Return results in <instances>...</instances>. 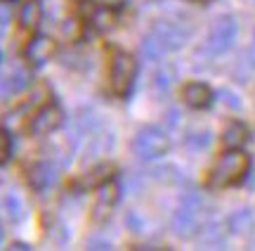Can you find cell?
<instances>
[{
	"label": "cell",
	"instance_id": "obj_1",
	"mask_svg": "<svg viewBox=\"0 0 255 251\" xmlns=\"http://www.w3.org/2000/svg\"><path fill=\"white\" fill-rule=\"evenodd\" d=\"M248 166H251L248 154H244L241 149H229V152H225V154L215 161V166L210 171L208 185L215 187V190L237 185L239 180L248 173Z\"/></svg>",
	"mask_w": 255,
	"mask_h": 251
},
{
	"label": "cell",
	"instance_id": "obj_2",
	"mask_svg": "<svg viewBox=\"0 0 255 251\" xmlns=\"http://www.w3.org/2000/svg\"><path fill=\"white\" fill-rule=\"evenodd\" d=\"M201 211H203V202L196 192L182 197V204L173 216V230L177 237H191V235L201 230Z\"/></svg>",
	"mask_w": 255,
	"mask_h": 251
},
{
	"label": "cell",
	"instance_id": "obj_3",
	"mask_svg": "<svg viewBox=\"0 0 255 251\" xmlns=\"http://www.w3.org/2000/svg\"><path fill=\"white\" fill-rule=\"evenodd\" d=\"M137 76V62L132 57L123 52V50H116L114 52V59H111V71H109V85L111 93L123 97V95L130 93V88L135 83Z\"/></svg>",
	"mask_w": 255,
	"mask_h": 251
},
{
	"label": "cell",
	"instance_id": "obj_4",
	"mask_svg": "<svg viewBox=\"0 0 255 251\" xmlns=\"http://www.w3.org/2000/svg\"><path fill=\"white\" fill-rule=\"evenodd\" d=\"M132 149H135V154L142 161H154V159L163 157L165 152H168V138H165L163 130L149 126V128H142L135 135Z\"/></svg>",
	"mask_w": 255,
	"mask_h": 251
},
{
	"label": "cell",
	"instance_id": "obj_5",
	"mask_svg": "<svg viewBox=\"0 0 255 251\" xmlns=\"http://www.w3.org/2000/svg\"><path fill=\"white\" fill-rule=\"evenodd\" d=\"M234 38H237V21H234V17H220L210 28L206 47L213 55H220V52H225V50L234 45Z\"/></svg>",
	"mask_w": 255,
	"mask_h": 251
},
{
	"label": "cell",
	"instance_id": "obj_6",
	"mask_svg": "<svg viewBox=\"0 0 255 251\" xmlns=\"http://www.w3.org/2000/svg\"><path fill=\"white\" fill-rule=\"evenodd\" d=\"M64 121V112L59 104H45V107H40L33 116V121H31V133L38 135V138H43V135H50V133H55Z\"/></svg>",
	"mask_w": 255,
	"mask_h": 251
},
{
	"label": "cell",
	"instance_id": "obj_7",
	"mask_svg": "<svg viewBox=\"0 0 255 251\" xmlns=\"http://www.w3.org/2000/svg\"><path fill=\"white\" fill-rule=\"evenodd\" d=\"M151 33L163 43L165 50H177V47H182L184 40H187V31H184L182 26L173 24V21H158V24L151 28Z\"/></svg>",
	"mask_w": 255,
	"mask_h": 251
},
{
	"label": "cell",
	"instance_id": "obj_8",
	"mask_svg": "<svg viewBox=\"0 0 255 251\" xmlns=\"http://www.w3.org/2000/svg\"><path fill=\"white\" fill-rule=\"evenodd\" d=\"M57 183V166L50 161H40L28 171V185L36 192H45L47 187H52Z\"/></svg>",
	"mask_w": 255,
	"mask_h": 251
},
{
	"label": "cell",
	"instance_id": "obj_9",
	"mask_svg": "<svg viewBox=\"0 0 255 251\" xmlns=\"http://www.w3.org/2000/svg\"><path fill=\"white\" fill-rule=\"evenodd\" d=\"M26 59L31 62V64H45L47 59H52V55H55V40L47 36H36L31 38V43L26 45Z\"/></svg>",
	"mask_w": 255,
	"mask_h": 251
},
{
	"label": "cell",
	"instance_id": "obj_10",
	"mask_svg": "<svg viewBox=\"0 0 255 251\" xmlns=\"http://www.w3.org/2000/svg\"><path fill=\"white\" fill-rule=\"evenodd\" d=\"M119 202V185L107 180L104 185H100V192H97V202H95V218L97 221H104L107 216L111 214V209Z\"/></svg>",
	"mask_w": 255,
	"mask_h": 251
},
{
	"label": "cell",
	"instance_id": "obj_11",
	"mask_svg": "<svg viewBox=\"0 0 255 251\" xmlns=\"http://www.w3.org/2000/svg\"><path fill=\"white\" fill-rule=\"evenodd\" d=\"M184 104L191 107V109H206L210 102H213V93H210L208 85L203 83H189L182 90Z\"/></svg>",
	"mask_w": 255,
	"mask_h": 251
},
{
	"label": "cell",
	"instance_id": "obj_12",
	"mask_svg": "<svg viewBox=\"0 0 255 251\" xmlns=\"http://www.w3.org/2000/svg\"><path fill=\"white\" fill-rule=\"evenodd\" d=\"M40 17H43V9H40V2L38 0H26L21 9H19V24L26 31H33V28L40 24Z\"/></svg>",
	"mask_w": 255,
	"mask_h": 251
},
{
	"label": "cell",
	"instance_id": "obj_13",
	"mask_svg": "<svg viewBox=\"0 0 255 251\" xmlns=\"http://www.w3.org/2000/svg\"><path fill=\"white\" fill-rule=\"evenodd\" d=\"M222 142L227 149H241L248 142V128L244 123H229L225 133H222Z\"/></svg>",
	"mask_w": 255,
	"mask_h": 251
},
{
	"label": "cell",
	"instance_id": "obj_14",
	"mask_svg": "<svg viewBox=\"0 0 255 251\" xmlns=\"http://www.w3.org/2000/svg\"><path fill=\"white\" fill-rule=\"evenodd\" d=\"M227 228L232 235H248L253 230V214L248 209H239V211L229 216Z\"/></svg>",
	"mask_w": 255,
	"mask_h": 251
},
{
	"label": "cell",
	"instance_id": "obj_15",
	"mask_svg": "<svg viewBox=\"0 0 255 251\" xmlns=\"http://www.w3.org/2000/svg\"><path fill=\"white\" fill-rule=\"evenodd\" d=\"M165 52H168V50H165L163 43H161V40H158V38H156L154 33L144 36V40H142V55H144L146 59L156 62V59H161V57H163Z\"/></svg>",
	"mask_w": 255,
	"mask_h": 251
},
{
	"label": "cell",
	"instance_id": "obj_16",
	"mask_svg": "<svg viewBox=\"0 0 255 251\" xmlns=\"http://www.w3.org/2000/svg\"><path fill=\"white\" fill-rule=\"evenodd\" d=\"M107 180H111V166H107V164H102V166L97 168H92L88 176L81 180V185L83 187H100L104 185Z\"/></svg>",
	"mask_w": 255,
	"mask_h": 251
},
{
	"label": "cell",
	"instance_id": "obj_17",
	"mask_svg": "<svg viewBox=\"0 0 255 251\" xmlns=\"http://www.w3.org/2000/svg\"><path fill=\"white\" fill-rule=\"evenodd\" d=\"M5 211H7L9 221L19 223V221L24 218V202H21V197L14 195V192H9V195L5 197Z\"/></svg>",
	"mask_w": 255,
	"mask_h": 251
},
{
	"label": "cell",
	"instance_id": "obj_18",
	"mask_svg": "<svg viewBox=\"0 0 255 251\" xmlns=\"http://www.w3.org/2000/svg\"><path fill=\"white\" fill-rule=\"evenodd\" d=\"M7 83H9V93H19V90H24V88L31 83V74H28L24 66H17V69L7 76Z\"/></svg>",
	"mask_w": 255,
	"mask_h": 251
},
{
	"label": "cell",
	"instance_id": "obj_19",
	"mask_svg": "<svg viewBox=\"0 0 255 251\" xmlns=\"http://www.w3.org/2000/svg\"><path fill=\"white\" fill-rule=\"evenodd\" d=\"M203 233H201L199 242L203 244V247H215V244H222V230H220L218 223L213 225H206V228H201Z\"/></svg>",
	"mask_w": 255,
	"mask_h": 251
},
{
	"label": "cell",
	"instance_id": "obj_20",
	"mask_svg": "<svg viewBox=\"0 0 255 251\" xmlns=\"http://www.w3.org/2000/svg\"><path fill=\"white\" fill-rule=\"evenodd\" d=\"M111 24H114V14L109 9H100V12L92 14V26L97 31H107V28H111Z\"/></svg>",
	"mask_w": 255,
	"mask_h": 251
},
{
	"label": "cell",
	"instance_id": "obj_21",
	"mask_svg": "<svg viewBox=\"0 0 255 251\" xmlns=\"http://www.w3.org/2000/svg\"><path fill=\"white\" fill-rule=\"evenodd\" d=\"M12 157V138L5 128H0V164H5Z\"/></svg>",
	"mask_w": 255,
	"mask_h": 251
},
{
	"label": "cell",
	"instance_id": "obj_22",
	"mask_svg": "<svg viewBox=\"0 0 255 251\" xmlns=\"http://www.w3.org/2000/svg\"><path fill=\"white\" fill-rule=\"evenodd\" d=\"M208 142H210V135H208V133H194V135H189V138H187V147L201 149V147H206Z\"/></svg>",
	"mask_w": 255,
	"mask_h": 251
},
{
	"label": "cell",
	"instance_id": "obj_23",
	"mask_svg": "<svg viewBox=\"0 0 255 251\" xmlns=\"http://www.w3.org/2000/svg\"><path fill=\"white\" fill-rule=\"evenodd\" d=\"M88 247H90V249H111V244L104 242V240H90Z\"/></svg>",
	"mask_w": 255,
	"mask_h": 251
},
{
	"label": "cell",
	"instance_id": "obj_24",
	"mask_svg": "<svg viewBox=\"0 0 255 251\" xmlns=\"http://www.w3.org/2000/svg\"><path fill=\"white\" fill-rule=\"evenodd\" d=\"M7 21H9V9H7V7H2V5H0V24L5 26Z\"/></svg>",
	"mask_w": 255,
	"mask_h": 251
},
{
	"label": "cell",
	"instance_id": "obj_25",
	"mask_svg": "<svg viewBox=\"0 0 255 251\" xmlns=\"http://www.w3.org/2000/svg\"><path fill=\"white\" fill-rule=\"evenodd\" d=\"M251 59H253V64H255V36H253V47H251Z\"/></svg>",
	"mask_w": 255,
	"mask_h": 251
},
{
	"label": "cell",
	"instance_id": "obj_26",
	"mask_svg": "<svg viewBox=\"0 0 255 251\" xmlns=\"http://www.w3.org/2000/svg\"><path fill=\"white\" fill-rule=\"evenodd\" d=\"M119 0H104V5H116Z\"/></svg>",
	"mask_w": 255,
	"mask_h": 251
},
{
	"label": "cell",
	"instance_id": "obj_27",
	"mask_svg": "<svg viewBox=\"0 0 255 251\" xmlns=\"http://www.w3.org/2000/svg\"><path fill=\"white\" fill-rule=\"evenodd\" d=\"M2 240H5V235H2V230H0V244H2Z\"/></svg>",
	"mask_w": 255,
	"mask_h": 251
}]
</instances>
